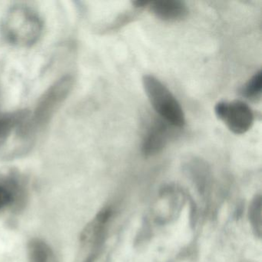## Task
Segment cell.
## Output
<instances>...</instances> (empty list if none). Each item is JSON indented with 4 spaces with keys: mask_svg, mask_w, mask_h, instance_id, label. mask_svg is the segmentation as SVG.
<instances>
[{
    "mask_svg": "<svg viewBox=\"0 0 262 262\" xmlns=\"http://www.w3.org/2000/svg\"><path fill=\"white\" fill-rule=\"evenodd\" d=\"M148 7L156 17L165 22H179L188 15L186 4L179 0H158L150 2Z\"/></svg>",
    "mask_w": 262,
    "mask_h": 262,
    "instance_id": "8992f818",
    "label": "cell"
},
{
    "mask_svg": "<svg viewBox=\"0 0 262 262\" xmlns=\"http://www.w3.org/2000/svg\"><path fill=\"white\" fill-rule=\"evenodd\" d=\"M19 195V188L14 181L0 177V211L12 206Z\"/></svg>",
    "mask_w": 262,
    "mask_h": 262,
    "instance_id": "ba28073f",
    "label": "cell"
},
{
    "mask_svg": "<svg viewBox=\"0 0 262 262\" xmlns=\"http://www.w3.org/2000/svg\"><path fill=\"white\" fill-rule=\"evenodd\" d=\"M214 113L223 121L228 129L235 135H243L249 131L254 123V116L248 104L242 101L220 102L216 104Z\"/></svg>",
    "mask_w": 262,
    "mask_h": 262,
    "instance_id": "3957f363",
    "label": "cell"
},
{
    "mask_svg": "<svg viewBox=\"0 0 262 262\" xmlns=\"http://www.w3.org/2000/svg\"><path fill=\"white\" fill-rule=\"evenodd\" d=\"M148 1H143V0H136V1H133L132 4L134 6V7L137 9H144L146 8L149 5Z\"/></svg>",
    "mask_w": 262,
    "mask_h": 262,
    "instance_id": "8fae6325",
    "label": "cell"
},
{
    "mask_svg": "<svg viewBox=\"0 0 262 262\" xmlns=\"http://www.w3.org/2000/svg\"><path fill=\"white\" fill-rule=\"evenodd\" d=\"M28 262H58L51 247L40 239L30 241L27 247Z\"/></svg>",
    "mask_w": 262,
    "mask_h": 262,
    "instance_id": "52a82bcc",
    "label": "cell"
},
{
    "mask_svg": "<svg viewBox=\"0 0 262 262\" xmlns=\"http://www.w3.org/2000/svg\"><path fill=\"white\" fill-rule=\"evenodd\" d=\"M142 84L150 103L163 120L171 126L183 127L185 124L183 110L170 90L151 75H145Z\"/></svg>",
    "mask_w": 262,
    "mask_h": 262,
    "instance_id": "7a4b0ae2",
    "label": "cell"
},
{
    "mask_svg": "<svg viewBox=\"0 0 262 262\" xmlns=\"http://www.w3.org/2000/svg\"><path fill=\"white\" fill-rule=\"evenodd\" d=\"M169 125H171L161 119L155 121L150 125L142 140V151L144 156H155L165 148L171 136Z\"/></svg>",
    "mask_w": 262,
    "mask_h": 262,
    "instance_id": "277c9868",
    "label": "cell"
},
{
    "mask_svg": "<svg viewBox=\"0 0 262 262\" xmlns=\"http://www.w3.org/2000/svg\"><path fill=\"white\" fill-rule=\"evenodd\" d=\"M70 87H71L70 79H62L46 95L40 105L37 107V111L35 116V120L38 125L43 123L47 118L51 116L52 113L68 94Z\"/></svg>",
    "mask_w": 262,
    "mask_h": 262,
    "instance_id": "5b68a950",
    "label": "cell"
},
{
    "mask_svg": "<svg viewBox=\"0 0 262 262\" xmlns=\"http://www.w3.org/2000/svg\"><path fill=\"white\" fill-rule=\"evenodd\" d=\"M24 118L21 113L0 114V145L7 140L14 128L22 123Z\"/></svg>",
    "mask_w": 262,
    "mask_h": 262,
    "instance_id": "9c48e42d",
    "label": "cell"
},
{
    "mask_svg": "<svg viewBox=\"0 0 262 262\" xmlns=\"http://www.w3.org/2000/svg\"><path fill=\"white\" fill-rule=\"evenodd\" d=\"M0 30L7 43L18 47H31L40 38L42 23L34 10L17 5L4 15Z\"/></svg>",
    "mask_w": 262,
    "mask_h": 262,
    "instance_id": "6da1fadb",
    "label": "cell"
},
{
    "mask_svg": "<svg viewBox=\"0 0 262 262\" xmlns=\"http://www.w3.org/2000/svg\"><path fill=\"white\" fill-rule=\"evenodd\" d=\"M261 90L262 73L261 71H259L247 82L243 89V94L248 99H258L261 95Z\"/></svg>",
    "mask_w": 262,
    "mask_h": 262,
    "instance_id": "30bf717a",
    "label": "cell"
}]
</instances>
